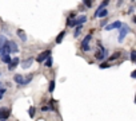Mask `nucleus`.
I'll return each instance as SVG.
<instances>
[{
	"label": "nucleus",
	"instance_id": "nucleus-1",
	"mask_svg": "<svg viewBox=\"0 0 136 121\" xmlns=\"http://www.w3.org/2000/svg\"><path fill=\"white\" fill-rule=\"evenodd\" d=\"M49 57H51V50H45V51H43V53H40V54L38 55V58H36V61H38L39 63H41V62L47 61Z\"/></svg>",
	"mask_w": 136,
	"mask_h": 121
},
{
	"label": "nucleus",
	"instance_id": "nucleus-2",
	"mask_svg": "<svg viewBox=\"0 0 136 121\" xmlns=\"http://www.w3.org/2000/svg\"><path fill=\"white\" fill-rule=\"evenodd\" d=\"M85 22H87V16H85V15H80V16H78V18L72 22L71 27H79V26H81L83 23H85Z\"/></svg>",
	"mask_w": 136,
	"mask_h": 121
},
{
	"label": "nucleus",
	"instance_id": "nucleus-3",
	"mask_svg": "<svg viewBox=\"0 0 136 121\" xmlns=\"http://www.w3.org/2000/svg\"><path fill=\"white\" fill-rule=\"evenodd\" d=\"M128 32H129V27H128L127 24H123L121 28H120V34H119V42H123V40H124L125 35H127Z\"/></svg>",
	"mask_w": 136,
	"mask_h": 121
},
{
	"label": "nucleus",
	"instance_id": "nucleus-4",
	"mask_svg": "<svg viewBox=\"0 0 136 121\" xmlns=\"http://www.w3.org/2000/svg\"><path fill=\"white\" fill-rule=\"evenodd\" d=\"M99 47H100V50L99 51H96V54H95V57H96V59H104L105 57H107V50H104V48H103V46L99 43Z\"/></svg>",
	"mask_w": 136,
	"mask_h": 121
},
{
	"label": "nucleus",
	"instance_id": "nucleus-5",
	"mask_svg": "<svg viewBox=\"0 0 136 121\" xmlns=\"http://www.w3.org/2000/svg\"><path fill=\"white\" fill-rule=\"evenodd\" d=\"M9 114H11V110L7 109V108H1V109H0V121H3V120L7 121Z\"/></svg>",
	"mask_w": 136,
	"mask_h": 121
},
{
	"label": "nucleus",
	"instance_id": "nucleus-6",
	"mask_svg": "<svg viewBox=\"0 0 136 121\" xmlns=\"http://www.w3.org/2000/svg\"><path fill=\"white\" fill-rule=\"evenodd\" d=\"M121 26H123L121 22L116 20V22H114V23H111V24H108L107 27H105V30H107V31H111V30H115V28H121Z\"/></svg>",
	"mask_w": 136,
	"mask_h": 121
},
{
	"label": "nucleus",
	"instance_id": "nucleus-7",
	"mask_svg": "<svg viewBox=\"0 0 136 121\" xmlns=\"http://www.w3.org/2000/svg\"><path fill=\"white\" fill-rule=\"evenodd\" d=\"M8 46H9V50H11V53H18V51H19V47H18V44H16V42L8 40Z\"/></svg>",
	"mask_w": 136,
	"mask_h": 121
},
{
	"label": "nucleus",
	"instance_id": "nucleus-8",
	"mask_svg": "<svg viewBox=\"0 0 136 121\" xmlns=\"http://www.w3.org/2000/svg\"><path fill=\"white\" fill-rule=\"evenodd\" d=\"M19 62H20V59H19L18 57H15L14 59H12V62H11V63L8 65V70H14V69H15L16 66H18V65H19Z\"/></svg>",
	"mask_w": 136,
	"mask_h": 121
},
{
	"label": "nucleus",
	"instance_id": "nucleus-9",
	"mask_svg": "<svg viewBox=\"0 0 136 121\" xmlns=\"http://www.w3.org/2000/svg\"><path fill=\"white\" fill-rule=\"evenodd\" d=\"M14 81L18 85H20V86H23V83H24V78H23L21 74H15V77H14Z\"/></svg>",
	"mask_w": 136,
	"mask_h": 121
},
{
	"label": "nucleus",
	"instance_id": "nucleus-10",
	"mask_svg": "<svg viewBox=\"0 0 136 121\" xmlns=\"http://www.w3.org/2000/svg\"><path fill=\"white\" fill-rule=\"evenodd\" d=\"M16 34H18V37L20 38L23 42H27V35H25V32L23 30H18V31H16Z\"/></svg>",
	"mask_w": 136,
	"mask_h": 121
},
{
	"label": "nucleus",
	"instance_id": "nucleus-11",
	"mask_svg": "<svg viewBox=\"0 0 136 121\" xmlns=\"http://www.w3.org/2000/svg\"><path fill=\"white\" fill-rule=\"evenodd\" d=\"M32 62H34V59H32V58H28V59H25V61L21 63V67H23V69H28V67L32 65Z\"/></svg>",
	"mask_w": 136,
	"mask_h": 121
},
{
	"label": "nucleus",
	"instance_id": "nucleus-12",
	"mask_svg": "<svg viewBox=\"0 0 136 121\" xmlns=\"http://www.w3.org/2000/svg\"><path fill=\"white\" fill-rule=\"evenodd\" d=\"M92 39V34H88L87 37H85L84 39H83V42H81V46H89V40Z\"/></svg>",
	"mask_w": 136,
	"mask_h": 121
},
{
	"label": "nucleus",
	"instance_id": "nucleus-13",
	"mask_svg": "<svg viewBox=\"0 0 136 121\" xmlns=\"http://www.w3.org/2000/svg\"><path fill=\"white\" fill-rule=\"evenodd\" d=\"M8 43V40H7V38L4 37V35H0V48H3L5 44Z\"/></svg>",
	"mask_w": 136,
	"mask_h": 121
},
{
	"label": "nucleus",
	"instance_id": "nucleus-14",
	"mask_svg": "<svg viewBox=\"0 0 136 121\" xmlns=\"http://www.w3.org/2000/svg\"><path fill=\"white\" fill-rule=\"evenodd\" d=\"M64 37H65V31H61L60 34L56 37V43H61V40L64 39Z\"/></svg>",
	"mask_w": 136,
	"mask_h": 121
},
{
	"label": "nucleus",
	"instance_id": "nucleus-15",
	"mask_svg": "<svg viewBox=\"0 0 136 121\" xmlns=\"http://www.w3.org/2000/svg\"><path fill=\"white\" fill-rule=\"evenodd\" d=\"M120 55H121V53H120V51H116L115 54H112L111 57L108 58V61H115V59H117V58L120 57Z\"/></svg>",
	"mask_w": 136,
	"mask_h": 121
},
{
	"label": "nucleus",
	"instance_id": "nucleus-16",
	"mask_svg": "<svg viewBox=\"0 0 136 121\" xmlns=\"http://www.w3.org/2000/svg\"><path fill=\"white\" fill-rule=\"evenodd\" d=\"M1 61L4 62V63H11L12 62V59H11V57H9V55H4V57H1Z\"/></svg>",
	"mask_w": 136,
	"mask_h": 121
},
{
	"label": "nucleus",
	"instance_id": "nucleus-17",
	"mask_svg": "<svg viewBox=\"0 0 136 121\" xmlns=\"http://www.w3.org/2000/svg\"><path fill=\"white\" fill-rule=\"evenodd\" d=\"M80 32H81V26H79V27H76V30H75V34H74V37H75V38H78L79 35H80Z\"/></svg>",
	"mask_w": 136,
	"mask_h": 121
},
{
	"label": "nucleus",
	"instance_id": "nucleus-18",
	"mask_svg": "<svg viewBox=\"0 0 136 121\" xmlns=\"http://www.w3.org/2000/svg\"><path fill=\"white\" fill-rule=\"evenodd\" d=\"M52 63H54V61H52V58L49 57L48 59L45 61V63H44V65H45V66H47V67H52Z\"/></svg>",
	"mask_w": 136,
	"mask_h": 121
},
{
	"label": "nucleus",
	"instance_id": "nucleus-19",
	"mask_svg": "<svg viewBox=\"0 0 136 121\" xmlns=\"http://www.w3.org/2000/svg\"><path fill=\"white\" fill-rule=\"evenodd\" d=\"M31 81H32V74H29V76L27 77V78H25V80H24V83H23V86H25V85H28L29 82H31Z\"/></svg>",
	"mask_w": 136,
	"mask_h": 121
},
{
	"label": "nucleus",
	"instance_id": "nucleus-20",
	"mask_svg": "<svg viewBox=\"0 0 136 121\" xmlns=\"http://www.w3.org/2000/svg\"><path fill=\"white\" fill-rule=\"evenodd\" d=\"M48 90H49V93H52V91L55 90V81H51V82H49V87H48Z\"/></svg>",
	"mask_w": 136,
	"mask_h": 121
},
{
	"label": "nucleus",
	"instance_id": "nucleus-21",
	"mask_svg": "<svg viewBox=\"0 0 136 121\" xmlns=\"http://www.w3.org/2000/svg\"><path fill=\"white\" fill-rule=\"evenodd\" d=\"M131 61L136 62V50H132L131 51Z\"/></svg>",
	"mask_w": 136,
	"mask_h": 121
},
{
	"label": "nucleus",
	"instance_id": "nucleus-22",
	"mask_svg": "<svg viewBox=\"0 0 136 121\" xmlns=\"http://www.w3.org/2000/svg\"><path fill=\"white\" fill-rule=\"evenodd\" d=\"M28 113H29V116H31V117H34L35 116V108L31 106V108H29V110H28Z\"/></svg>",
	"mask_w": 136,
	"mask_h": 121
},
{
	"label": "nucleus",
	"instance_id": "nucleus-23",
	"mask_svg": "<svg viewBox=\"0 0 136 121\" xmlns=\"http://www.w3.org/2000/svg\"><path fill=\"white\" fill-rule=\"evenodd\" d=\"M41 110H43V112H47V110H54V106H43Z\"/></svg>",
	"mask_w": 136,
	"mask_h": 121
},
{
	"label": "nucleus",
	"instance_id": "nucleus-24",
	"mask_svg": "<svg viewBox=\"0 0 136 121\" xmlns=\"http://www.w3.org/2000/svg\"><path fill=\"white\" fill-rule=\"evenodd\" d=\"M81 48H83V51H89V50H91L89 46H81Z\"/></svg>",
	"mask_w": 136,
	"mask_h": 121
},
{
	"label": "nucleus",
	"instance_id": "nucleus-25",
	"mask_svg": "<svg viewBox=\"0 0 136 121\" xmlns=\"http://www.w3.org/2000/svg\"><path fill=\"white\" fill-rule=\"evenodd\" d=\"M84 4L87 5V7H91V5H92V1H89V0H85V1H84Z\"/></svg>",
	"mask_w": 136,
	"mask_h": 121
},
{
	"label": "nucleus",
	"instance_id": "nucleus-26",
	"mask_svg": "<svg viewBox=\"0 0 136 121\" xmlns=\"http://www.w3.org/2000/svg\"><path fill=\"white\" fill-rule=\"evenodd\" d=\"M4 93H5V89H4V87H3V89L0 90V100L3 98V94H4Z\"/></svg>",
	"mask_w": 136,
	"mask_h": 121
},
{
	"label": "nucleus",
	"instance_id": "nucleus-27",
	"mask_svg": "<svg viewBox=\"0 0 136 121\" xmlns=\"http://www.w3.org/2000/svg\"><path fill=\"white\" fill-rule=\"evenodd\" d=\"M100 26H101V27H104V26L107 27V20H101L100 22Z\"/></svg>",
	"mask_w": 136,
	"mask_h": 121
},
{
	"label": "nucleus",
	"instance_id": "nucleus-28",
	"mask_svg": "<svg viewBox=\"0 0 136 121\" xmlns=\"http://www.w3.org/2000/svg\"><path fill=\"white\" fill-rule=\"evenodd\" d=\"M104 67H109V65H107V63H103V65H100V69H104Z\"/></svg>",
	"mask_w": 136,
	"mask_h": 121
},
{
	"label": "nucleus",
	"instance_id": "nucleus-29",
	"mask_svg": "<svg viewBox=\"0 0 136 121\" xmlns=\"http://www.w3.org/2000/svg\"><path fill=\"white\" fill-rule=\"evenodd\" d=\"M131 77H132V78H136V70H135V71H132V73H131Z\"/></svg>",
	"mask_w": 136,
	"mask_h": 121
},
{
	"label": "nucleus",
	"instance_id": "nucleus-30",
	"mask_svg": "<svg viewBox=\"0 0 136 121\" xmlns=\"http://www.w3.org/2000/svg\"><path fill=\"white\" fill-rule=\"evenodd\" d=\"M134 23H136V16H134Z\"/></svg>",
	"mask_w": 136,
	"mask_h": 121
},
{
	"label": "nucleus",
	"instance_id": "nucleus-31",
	"mask_svg": "<svg viewBox=\"0 0 136 121\" xmlns=\"http://www.w3.org/2000/svg\"><path fill=\"white\" fill-rule=\"evenodd\" d=\"M3 121H5V120H3Z\"/></svg>",
	"mask_w": 136,
	"mask_h": 121
},
{
	"label": "nucleus",
	"instance_id": "nucleus-32",
	"mask_svg": "<svg viewBox=\"0 0 136 121\" xmlns=\"http://www.w3.org/2000/svg\"><path fill=\"white\" fill-rule=\"evenodd\" d=\"M135 63H136V62H135Z\"/></svg>",
	"mask_w": 136,
	"mask_h": 121
}]
</instances>
